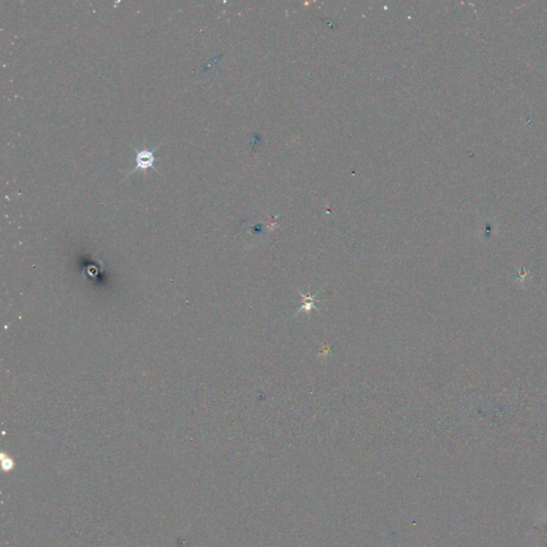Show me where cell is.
Instances as JSON below:
<instances>
[{
  "label": "cell",
  "instance_id": "6da1fadb",
  "mask_svg": "<svg viewBox=\"0 0 547 547\" xmlns=\"http://www.w3.org/2000/svg\"><path fill=\"white\" fill-rule=\"evenodd\" d=\"M155 149H157V147H155ZM155 149L154 150L142 149L140 151L136 150V157H135L136 166H135V168L133 169V171H135L136 169L153 168L154 162H155V159H156L155 154H154Z\"/></svg>",
  "mask_w": 547,
  "mask_h": 547
},
{
  "label": "cell",
  "instance_id": "7a4b0ae2",
  "mask_svg": "<svg viewBox=\"0 0 547 547\" xmlns=\"http://www.w3.org/2000/svg\"><path fill=\"white\" fill-rule=\"evenodd\" d=\"M320 293V292H319ZM318 293V294H319ZM301 296H302V307L299 309V311L295 313V315H299L301 312L305 311L306 313H310L312 310H315V311H319L318 308H317V305L320 303V301H317L315 299H317L318 294H313L311 295L308 291L307 294H304L302 292H300Z\"/></svg>",
  "mask_w": 547,
  "mask_h": 547
}]
</instances>
